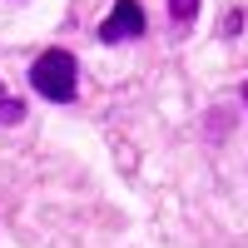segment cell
Returning a JSON list of instances; mask_svg holds the SVG:
<instances>
[{"label": "cell", "mask_w": 248, "mask_h": 248, "mask_svg": "<svg viewBox=\"0 0 248 248\" xmlns=\"http://www.w3.org/2000/svg\"><path fill=\"white\" fill-rule=\"evenodd\" d=\"M30 85L45 94V99H55V105H70L75 99V85H79V65H75V55L70 50H45L30 65Z\"/></svg>", "instance_id": "cell-1"}, {"label": "cell", "mask_w": 248, "mask_h": 248, "mask_svg": "<svg viewBox=\"0 0 248 248\" xmlns=\"http://www.w3.org/2000/svg\"><path fill=\"white\" fill-rule=\"evenodd\" d=\"M134 35H144V5L139 0H114L109 20L99 25V40H105V45H124V40H134Z\"/></svg>", "instance_id": "cell-2"}, {"label": "cell", "mask_w": 248, "mask_h": 248, "mask_svg": "<svg viewBox=\"0 0 248 248\" xmlns=\"http://www.w3.org/2000/svg\"><path fill=\"white\" fill-rule=\"evenodd\" d=\"M169 20H174L179 35H189L194 20H199V0H169Z\"/></svg>", "instance_id": "cell-3"}, {"label": "cell", "mask_w": 248, "mask_h": 248, "mask_svg": "<svg viewBox=\"0 0 248 248\" xmlns=\"http://www.w3.org/2000/svg\"><path fill=\"white\" fill-rule=\"evenodd\" d=\"M20 114H25V105H20V99H5V94H0V124H20Z\"/></svg>", "instance_id": "cell-4"}, {"label": "cell", "mask_w": 248, "mask_h": 248, "mask_svg": "<svg viewBox=\"0 0 248 248\" xmlns=\"http://www.w3.org/2000/svg\"><path fill=\"white\" fill-rule=\"evenodd\" d=\"M243 30V10H229V20H223V35H238Z\"/></svg>", "instance_id": "cell-5"}, {"label": "cell", "mask_w": 248, "mask_h": 248, "mask_svg": "<svg viewBox=\"0 0 248 248\" xmlns=\"http://www.w3.org/2000/svg\"><path fill=\"white\" fill-rule=\"evenodd\" d=\"M238 94H243V105H248V79H243V90H238Z\"/></svg>", "instance_id": "cell-6"}]
</instances>
